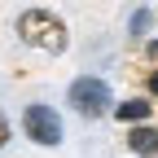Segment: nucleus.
Returning a JSON list of instances; mask_svg holds the SVG:
<instances>
[{
	"label": "nucleus",
	"mask_w": 158,
	"mask_h": 158,
	"mask_svg": "<svg viewBox=\"0 0 158 158\" xmlns=\"http://www.w3.org/2000/svg\"><path fill=\"white\" fill-rule=\"evenodd\" d=\"M141 97L158 101V70H145V92H141Z\"/></svg>",
	"instance_id": "0eeeda50"
},
{
	"label": "nucleus",
	"mask_w": 158,
	"mask_h": 158,
	"mask_svg": "<svg viewBox=\"0 0 158 158\" xmlns=\"http://www.w3.org/2000/svg\"><path fill=\"white\" fill-rule=\"evenodd\" d=\"M141 48H145V62H154V70H158V35H149Z\"/></svg>",
	"instance_id": "1a4fd4ad"
},
{
	"label": "nucleus",
	"mask_w": 158,
	"mask_h": 158,
	"mask_svg": "<svg viewBox=\"0 0 158 158\" xmlns=\"http://www.w3.org/2000/svg\"><path fill=\"white\" fill-rule=\"evenodd\" d=\"M110 118H114V123H123V127L154 123V101H149V97H123V101H114Z\"/></svg>",
	"instance_id": "20e7f679"
},
{
	"label": "nucleus",
	"mask_w": 158,
	"mask_h": 158,
	"mask_svg": "<svg viewBox=\"0 0 158 158\" xmlns=\"http://www.w3.org/2000/svg\"><path fill=\"white\" fill-rule=\"evenodd\" d=\"M22 132H27V141L40 145V149H57V145L66 141L62 114H57L53 106H44V101H27L22 106Z\"/></svg>",
	"instance_id": "7ed1b4c3"
},
{
	"label": "nucleus",
	"mask_w": 158,
	"mask_h": 158,
	"mask_svg": "<svg viewBox=\"0 0 158 158\" xmlns=\"http://www.w3.org/2000/svg\"><path fill=\"white\" fill-rule=\"evenodd\" d=\"M9 141H13V123H9V114L0 110V149H5Z\"/></svg>",
	"instance_id": "6e6552de"
},
{
	"label": "nucleus",
	"mask_w": 158,
	"mask_h": 158,
	"mask_svg": "<svg viewBox=\"0 0 158 158\" xmlns=\"http://www.w3.org/2000/svg\"><path fill=\"white\" fill-rule=\"evenodd\" d=\"M13 35L22 40L27 48L48 53V57H62V53L70 48V27L62 22V13H53V9H44V5L18 9V18H13Z\"/></svg>",
	"instance_id": "f257e3e1"
},
{
	"label": "nucleus",
	"mask_w": 158,
	"mask_h": 158,
	"mask_svg": "<svg viewBox=\"0 0 158 158\" xmlns=\"http://www.w3.org/2000/svg\"><path fill=\"white\" fill-rule=\"evenodd\" d=\"M66 101L79 118H106L114 110V88L101 75H75L66 84Z\"/></svg>",
	"instance_id": "f03ea898"
},
{
	"label": "nucleus",
	"mask_w": 158,
	"mask_h": 158,
	"mask_svg": "<svg viewBox=\"0 0 158 158\" xmlns=\"http://www.w3.org/2000/svg\"><path fill=\"white\" fill-rule=\"evenodd\" d=\"M154 22H158V13H154L149 5L132 9V13H127V40H132V44H145L149 31H154Z\"/></svg>",
	"instance_id": "423d86ee"
},
{
	"label": "nucleus",
	"mask_w": 158,
	"mask_h": 158,
	"mask_svg": "<svg viewBox=\"0 0 158 158\" xmlns=\"http://www.w3.org/2000/svg\"><path fill=\"white\" fill-rule=\"evenodd\" d=\"M123 145H127V154H136V158H158V123H141V127H127Z\"/></svg>",
	"instance_id": "39448f33"
}]
</instances>
